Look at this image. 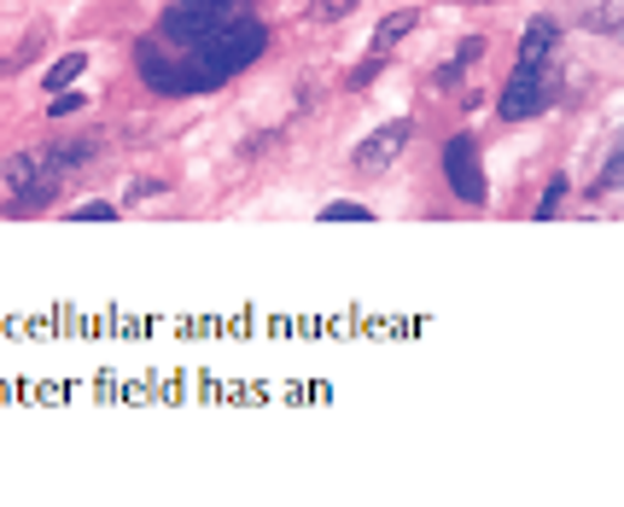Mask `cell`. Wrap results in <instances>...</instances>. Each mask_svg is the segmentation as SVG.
<instances>
[{"label": "cell", "mask_w": 624, "mask_h": 507, "mask_svg": "<svg viewBox=\"0 0 624 507\" xmlns=\"http://www.w3.org/2000/svg\"><path fill=\"white\" fill-rule=\"evenodd\" d=\"M548 100H554V71H548V64H520V71L507 77L496 111L507 123H531V118H543V111H548Z\"/></svg>", "instance_id": "obj_1"}, {"label": "cell", "mask_w": 624, "mask_h": 507, "mask_svg": "<svg viewBox=\"0 0 624 507\" xmlns=\"http://www.w3.org/2000/svg\"><path fill=\"white\" fill-rule=\"evenodd\" d=\"M409 134H414V123L409 118H391V123H380L368 141L351 152V170L356 175H380V170H391L403 158V146H409Z\"/></svg>", "instance_id": "obj_2"}, {"label": "cell", "mask_w": 624, "mask_h": 507, "mask_svg": "<svg viewBox=\"0 0 624 507\" xmlns=\"http://www.w3.org/2000/svg\"><path fill=\"white\" fill-rule=\"evenodd\" d=\"M444 170H450V187H455V199L484 204V175L473 170V141H467V134H455V141H450V152H444Z\"/></svg>", "instance_id": "obj_3"}, {"label": "cell", "mask_w": 624, "mask_h": 507, "mask_svg": "<svg viewBox=\"0 0 624 507\" xmlns=\"http://www.w3.org/2000/svg\"><path fill=\"white\" fill-rule=\"evenodd\" d=\"M554 48H561V24H554V18H531L525 36H520V64H548Z\"/></svg>", "instance_id": "obj_4"}, {"label": "cell", "mask_w": 624, "mask_h": 507, "mask_svg": "<svg viewBox=\"0 0 624 507\" xmlns=\"http://www.w3.org/2000/svg\"><path fill=\"white\" fill-rule=\"evenodd\" d=\"M414 24H421V12H391V18H380V30H374V53H391V48H397V41H409V30Z\"/></svg>", "instance_id": "obj_5"}, {"label": "cell", "mask_w": 624, "mask_h": 507, "mask_svg": "<svg viewBox=\"0 0 624 507\" xmlns=\"http://www.w3.org/2000/svg\"><path fill=\"white\" fill-rule=\"evenodd\" d=\"M484 53V36H467V41H461V48H455V59L450 64H437V77H432V88H455L461 82V71H467V64Z\"/></svg>", "instance_id": "obj_6"}, {"label": "cell", "mask_w": 624, "mask_h": 507, "mask_svg": "<svg viewBox=\"0 0 624 507\" xmlns=\"http://www.w3.org/2000/svg\"><path fill=\"white\" fill-rule=\"evenodd\" d=\"M48 158L59 164V175H71V170H82V164H94L100 146H94V141H59V146H48Z\"/></svg>", "instance_id": "obj_7"}, {"label": "cell", "mask_w": 624, "mask_h": 507, "mask_svg": "<svg viewBox=\"0 0 624 507\" xmlns=\"http://www.w3.org/2000/svg\"><path fill=\"white\" fill-rule=\"evenodd\" d=\"M82 71H88V53H64L53 71H48V88H64L71 77H82Z\"/></svg>", "instance_id": "obj_8"}, {"label": "cell", "mask_w": 624, "mask_h": 507, "mask_svg": "<svg viewBox=\"0 0 624 507\" xmlns=\"http://www.w3.org/2000/svg\"><path fill=\"white\" fill-rule=\"evenodd\" d=\"M351 12H356V0H315L310 7L315 24H333V18H351Z\"/></svg>", "instance_id": "obj_9"}, {"label": "cell", "mask_w": 624, "mask_h": 507, "mask_svg": "<svg viewBox=\"0 0 624 507\" xmlns=\"http://www.w3.org/2000/svg\"><path fill=\"white\" fill-rule=\"evenodd\" d=\"M328 222H374L368 216V204H351V199H339V204H328V211H321Z\"/></svg>", "instance_id": "obj_10"}, {"label": "cell", "mask_w": 624, "mask_h": 507, "mask_svg": "<svg viewBox=\"0 0 624 507\" xmlns=\"http://www.w3.org/2000/svg\"><path fill=\"white\" fill-rule=\"evenodd\" d=\"M380 64H385V53H374V59H362V64H356V71H344V88H368V82H374V77H380Z\"/></svg>", "instance_id": "obj_11"}, {"label": "cell", "mask_w": 624, "mask_h": 507, "mask_svg": "<svg viewBox=\"0 0 624 507\" xmlns=\"http://www.w3.org/2000/svg\"><path fill=\"white\" fill-rule=\"evenodd\" d=\"M618 181H624V152H613L607 158V175L595 181V199H607V193H618Z\"/></svg>", "instance_id": "obj_12"}, {"label": "cell", "mask_w": 624, "mask_h": 507, "mask_svg": "<svg viewBox=\"0 0 624 507\" xmlns=\"http://www.w3.org/2000/svg\"><path fill=\"white\" fill-rule=\"evenodd\" d=\"M618 18H624V0H601V7H595V30H601V36H613V30H618Z\"/></svg>", "instance_id": "obj_13"}, {"label": "cell", "mask_w": 624, "mask_h": 507, "mask_svg": "<svg viewBox=\"0 0 624 507\" xmlns=\"http://www.w3.org/2000/svg\"><path fill=\"white\" fill-rule=\"evenodd\" d=\"M566 187H572V181H566V175H554V181H548V193H543V204H537V216H554V211H561Z\"/></svg>", "instance_id": "obj_14"}, {"label": "cell", "mask_w": 624, "mask_h": 507, "mask_svg": "<svg viewBox=\"0 0 624 507\" xmlns=\"http://www.w3.org/2000/svg\"><path fill=\"white\" fill-rule=\"evenodd\" d=\"M111 216H118V204H82L77 211V222H111Z\"/></svg>", "instance_id": "obj_15"}, {"label": "cell", "mask_w": 624, "mask_h": 507, "mask_svg": "<svg viewBox=\"0 0 624 507\" xmlns=\"http://www.w3.org/2000/svg\"><path fill=\"white\" fill-rule=\"evenodd\" d=\"M71 111H82V100H77V94H59V100H53V118H59V123L71 118Z\"/></svg>", "instance_id": "obj_16"}]
</instances>
